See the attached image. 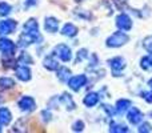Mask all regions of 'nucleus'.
Here are the masks:
<instances>
[{
    "mask_svg": "<svg viewBox=\"0 0 152 133\" xmlns=\"http://www.w3.org/2000/svg\"><path fill=\"white\" fill-rule=\"evenodd\" d=\"M11 9H12V7H11L10 4H7V3L1 1L0 3V16H7L11 13Z\"/></svg>",
    "mask_w": 152,
    "mask_h": 133,
    "instance_id": "24",
    "label": "nucleus"
},
{
    "mask_svg": "<svg viewBox=\"0 0 152 133\" xmlns=\"http://www.w3.org/2000/svg\"><path fill=\"white\" fill-rule=\"evenodd\" d=\"M110 65L112 68V73H115V76H120V72L126 68V60L123 57H113L110 60Z\"/></svg>",
    "mask_w": 152,
    "mask_h": 133,
    "instance_id": "9",
    "label": "nucleus"
},
{
    "mask_svg": "<svg viewBox=\"0 0 152 133\" xmlns=\"http://www.w3.org/2000/svg\"><path fill=\"white\" fill-rule=\"evenodd\" d=\"M143 47L145 48V51H147L148 53L152 55V35L144 39V41H143Z\"/></svg>",
    "mask_w": 152,
    "mask_h": 133,
    "instance_id": "26",
    "label": "nucleus"
},
{
    "mask_svg": "<svg viewBox=\"0 0 152 133\" xmlns=\"http://www.w3.org/2000/svg\"><path fill=\"white\" fill-rule=\"evenodd\" d=\"M44 28L47 32L55 33L59 29V21L55 17H45V23H44Z\"/></svg>",
    "mask_w": 152,
    "mask_h": 133,
    "instance_id": "13",
    "label": "nucleus"
},
{
    "mask_svg": "<svg viewBox=\"0 0 152 133\" xmlns=\"http://www.w3.org/2000/svg\"><path fill=\"white\" fill-rule=\"evenodd\" d=\"M58 77L60 81H68L71 77V70L66 67H60L58 69Z\"/></svg>",
    "mask_w": 152,
    "mask_h": 133,
    "instance_id": "20",
    "label": "nucleus"
},
{
    "mask_svg": "<svg viewBox=\"0 0 152 133\" xmlns=\"http://www.w3.org/2000/svg\"><path fill=\"white\" fill-rule=\"evenodd\" d=\"M87 84V76L86 75H77V76H71L68 80V86L72 91L77 92Z\"/></svg>",
    "mask_w": 152,
    "mask_h": 133,
    "instance_id": "3",
    "label": "nucleus"
},
{
    "mask_svg": "<svg viewBox=\"0 0 152 133\" xmlns=\"http://www.w3.org/2000/svg\"><path fill=\"white\" fill-rule=\"evenodd\" d=\"M36 41H37V40L35 39L32 35L27 33V32H23V33L19 36L18 45H19V47H21V48H24V47H28L29 44H32V43H36Z\"/></svg>",
    "mask_w": 152,
    "mask_h": 133,
    "instance_id": "11",
    "label": "nucleus"
},
{
    "mask_svg": "<svg viewBox=\"0 0 152 133\" xmlns=\"http://www.w3.org/2000/svg\"><path fill=\"white\" fill-rule=\"evenodd\" d=\"M102 107H103V109L107 110V112L110 113V115H113V108H111L110 105H102Z\"/></svg>",
    "mask_w": 152,
    "mask_h": 133,
    "instance_id": "32",
    "label": "nucleus"
},
{
    "mask_svg": "<svg viewBox=\"0 0 152 133\" xmlns=\"http://www.w3.org/2000/svg\"><path fill=\"white\" fill-rule=\"evenodd\" d=\"M143 113L140 112L137 108H132L131 110L128 112V115H127V118H128V121L132 124V125H137V124L142 123L143 120Z\"/></svg>",
    "mask_w": 152,
    "mask_h": 133,
    "instance_id": "10",
    "label": "nucleus"
},
{
    "mask_svg": "<svg viewBox=\"0 0 152 133\" xmlns=\"http://www.w3.org/2000/svg\"><path fill=\"white\" fill-rule=\"evenodd\" d=\"M143 99L147 102H152V92H144L143 93Z\"/></svg>",
    "mask_w": 152,
    "mask_h": 133,
    "instance_id": "30",
    "label": "nucleus"
},
{
    "mask_svg": "<svg viewBox=\"0 0 152 133\" xmlns=\"http://www.w3.org/2000/svg\"><path fill=\"white\" fill-rule=\"evenodd\" d=\"M150 116H151V117H152V112H151V113H150Z\"/></svg>",
    "mask_w": 152,
    "mask_h": 133,
    "instance_id": "35",
    "label": "nucleus"
},
{
    "mask_svg": "<svg viewBox=\"0 0 152 133\" xmlns=\"http://www.w3.org/2000/svg\"><path fill=\"white\" fill-rule=\"evenodd\" d=\"M16 76L21 81H28L31 80V69L26 65H19L16 68Z\"/></svg>",
    "mask_w": 152,
    "mask_h": 133,
    "instance_id": "12",
    "label": "nucleus"
},
{
    "mask_svg": "<svg viewBox=\"0 0 152 133\" xmlns=\"http://www.w3.org/2000/svg\"><path fill=\"white\" fill-rule=\"evenodd\" d=\"M15 86V81L11 77H0V88L1 89H10Z\"/></svg>",
    "mask_w": 152,
    "mask_h": 133,
    "instance_id": "21",
    "label": "nucleus"
},
{
    "mask_svg": "<svg viewBox=\"0 0 152 133\" xmlns=\"http://www.w3.org/2000/svg\"><path fill=\"white\" fill-rule=\"evenodd\" d=\"M24 32H27V33L32 35V36H34L36 40L40 39L39 24H37V21L35 20V19H29V20L26 21V24H24Z\"/></svg>",
    "mask_w": 152,
    "mask_h": 133,
    "instance_id": "5",
    "label": "nucleus"
},
{
    "mask_svg": "<svg viewBox=\"0 0 152 133\" xmlns=\"http://www.w3.org/2000/svg\"><path fill=\"white\" fill-rule=\"evenodd\" d=\"M129 107H131V101L127 99H120L116 101V112L119 113V115H123L124 112H127V110L129 109Z\"/></svg>",
    "mask_w": 152,
    "mask_h": 133,
    "instance_id": "15",
    "label": "nucleus"
},
{
    "mask_svg": "<svg viewBox=\"0 0 152 133\" xmlns=\"http://www.w3.org/2000/svg\"><path fill=\"white\" fill-rule=\"evenodd\" d=\"M53 53H55L61 61H69L72 59L71 48L66 44H58L55 47V49H53Z\"/></svg>",
    "mask_w": 152,
    "mask_h": 133,
    "instance_id": "2",
    "label": "nucleus"
},
{
    "mask_svg": "<svg viewBox=\"0 0 152 133\" xmlns=\"http://www.w3.org/2000/svg\"><path fill=\"white\" fill-rule=\"evenodd\" d=\"M140 67L147 72H152V56H144L140 61Z\"/></svg>",
    "mask_w": 152,
    "mask_h": 133,
    "instance_id": "22",
    "label": "nucleus"
},
{
    "mask_svg": "<svg viewBox=\"0 0 152 133\" xmlns=\"http://www.w3.org/2000/svg\"><path fill=\"white\" fill-rule=\"evenodd\" d=\"M43 65H44V68L48 69V70L59 69V63L52 57V56H47V57L44 59V61H43Z\"/></svg>",
    "mask_w": 152,
    "mask_h": 133,
    "instance_id": "19",
    "label": "nucleus"
},
{
    "mask_svg": "<svg viewBox=\"0 0 152 133\" xmlns=\"http://www.w3.org/2000/svg\"><path fill=\"white\" fill-rule=\"evenodd\" d=\"M129 129L127 128L126 125L123 124H119V123H112L111 124V128H110V132H113V133H124V132H128Z\"/></svg>",
    "mask_w": 152,
    "mask_h": 133,
    "instance_id": "23",
    "label": "nucleus"
},
{
    "mask_svg": "<svg viewBox=\"0 0 152 133\" xmlns=\"http://www.w3.org/2000/svg\"><path fill=\"white\" fill-rule=\"evenodd\" d=\"M86 57H87V49L83 48V49H80L77 52V60H76V63H79L80 60H84Z\"/></svg>",
    "mask_w": 152,
    "mask_h": 133,
    "instance_id": "29",
    "label": "nucleus"
},
{
    "mask_svg": "<svg viewBox=\"0 0 152 133\" xmlns=\"http://www.w3.org/2000/svg\"><path fill=\"white\" fill-rule=\"evenodd\" d=\"M18 63L19 64H21V65H24V64H31L32 63V57L28 55V53H26V52H23L20 55V57H19V60H18Z\"/></svg>",
    "mask_w": 152,
    "mask_h": 133,
    "instance_id": "25",
    "label": "nucleus"
},
{
    "mask_svg": "<svg viewBox=\"0 0 152 133\" xmlns=\"http://www.w3.org/2000/svg\"><path fill=\"white\" fill-rule=\"evenodd\" d=\"M76 1H80V0H76Z\"/></svg>",
    "mask_w": 152,
    "mask_h": 133,
    "instance_id": "36",
    "label": "nucleus"
},
{
    "mask_svg": "<svg viewBox=\"0 0 152 133\" xmlns=\"http://www.w3.org/2000/svg\"><path fill=\"white\" fill-rule=\"evenodd\" d=\"M72 129H74L75 132H81L84 129V123L81 120H77L74 123V125H72Z\"/></svg>",
    "mask_w": 152,
    "mask_h": 133,
    "instance_id": "28",
    "label": "nucleus"
},
{
    "mask_svg": "<svg viewBox=\"0 0 152 133\" xmlns=\"http://www.w3.org/2000/svg\"><path fill=\"white\" fill-rule=\"evenodd\" d=\"M34 4H36V0H27L26 1V7H31Z\"/></svg>",
    "mask_w": 152,
    "mask_h": 133,
    "instance_id": "33",
    "label": "nucleus"
},
{
    "mask_svg": "<svg viewBox=\"0 0 152 133\" xmlns=\"http://www.w3.org/2000/svg\"><path fill=\"white\" fill-rule=\"evenodd\" d=\"M42 115L44 116V117H43V120H44V121H48V120H51V113H48L47 110H44V112H42Z\"/></svg>",
    "mask_w": 152,
    "mask_h": 133,
    "instance_id": "31",
    "label": "nucleus"
},
{
    "mask_svg": "<svg viewBox=\"0 0 152 133\" xmlns=\"http://www.w3.org/2000/svg\"><path fill=\"white\" fill-rule=\"evenodd\" d=\"M12 120V115H11L8 108H0V125H8Z\"/></svg>",
    "mask_w": 152,
    "mask_h": 133,
    "instance_id": "16",
    "label": "nucleus"
},
{
    "mask_svg": "<svg viewBox=\"0 0 152 133\" xmlns=\"http://www.w3.org/2000/svg\"><path fill=\"white\" fill-rule=\"evenodd\" d=\"M15 49H16V45L13 41H11L7 37H1L0 39V51L3 52L4 56H12L15 53Z\"/></svg>",
    "mask_w": 152,
    "mask_h": 133,
    "instance_id": "4",
    "label": "nucleus"
},
{
    "mask_svg": "<svg viewBox=\"0 0 152 133\" xmlns=\"http://www.w3.org/2000/svg\"><path fill=\"white\" fill-rule=\"evenodd\" d=\"M18 105L21 110H24V112H32V110H35V108H36V102H35V100L29 96L21 97V99L19 100Z\"/></svg>",
    "mask_w": 152,
    "mask_h": 133,
    "instance_id": "8",
    "label": "nucleus"
},
{
    "mask_svg": "<svg viewBox=\"0 0 152 133\" xmlns=\"http://www.w3.org/2000/svg\"><path fill=\"white\" fill-rule=\"evenodd\" d=\"M148 85H150V86H151V88H152V78H151V80H150V81H148Z\"/></svg>",
    "mask_w": 152,
    "mask_h": 133,
    "instance_id": "34",
    "label": "nucleus"
},
{
    "mask_svg": "<svg viewBox=\"0 0 152 133\" xmlns=\"http://www.w3.org/2000/svg\"><path fill=\"white\" fill-rule=\"evenodd\" d=\"M116 27L121 31H129L132 28V20L127 13H120L116 17Z\"/></svg>",
    "mask_w": 152,
    "mask_h": 133,
    "instance_id": "6",
    "label": "nucleus"
},
{
    "mask_svg": "<svg viewBox=\"0 0 152 133\" xmlns=\"http://www.w3.org/2000/svg\"><path fill=\"white\" fill-rule=\"evenodd\" d=\"M61 35H64V36L67 37H75L76 35H77V28H76V25L71 23H67L66 25L61 28Z\"/></svg>",
    "mask_w": 152,
    "mask_h": 133,
    "instance_id": "17",
    "label": "nucleus"
},
{
    "mask_svg": "<svg viewBox=\"0 0 152 133\" xmlns=\"http://www.w3.org/2000/svg\"><path fill=\"white\" fill-rule=\"evenodd\" d=\"M83 102H84V105L88 108L95 107V105L99 102V94L95 93V92H89V93L83 99Z\"/></svg>",
    "mask_w": 152,
    "mask_h": 133,
    "instance_id": "14",
    "label": "nucleus"
},
{
    "mask_svg": "<svg viewBox=\"0 0 152 133\" xmlns=\"http://www.w3.org/2000/svg\"><path fill=\"white\" fill-rule=\"evenodd\" d=\"M0 102H1V99H0Z\"/></svg>",
    "mask_w": 152,
    "mask_h": 133,
    "instance_id": "38",
    "label": "nucleus"
},
{
    "mask_svg": "<svg viewBox=\"0 0 152 133\" xmlns=\"http://www.w3.org/2000/svg\"><path fill=\"white\" fill-rule=\"evenodd\" d=\"M128 40H129V37L127 33H124V32H115V33L111 35L107 39L105 44L110 48H119V47H121V45L127 44Z\"/></svg>",
    "mask_w": 152,
    "mask_h": 133,
    "instance_id": "1",
    "label": "nucleus"
},
{
    "mask_svg": "<svg viewBox=\"0 0 152 133\" xmlns=\"http://www.w3.org/2000/svg\"><path fill=\"white\" fill-rule=\"evenodd\" d=\"M0 132H1V128H0Z\"/></svg>",
    "mask_w": 152,
    "mask_h": 133,
    "instance_id": "37",
    "label": "nucleus"
},
{
    "mask_svg": "<svg viewBox=\"0 0 152 133\" xmlns=\"http://www.w3.org/2000/svg\"><path fill=\"white\" fill-rule=\"evenodd\" d=\"M139 132L140 133H150V132H152V125L148 123H143L142 125L139 126Z\"/></svg>",
    "mask_w": 152,
    "mask_h": 133,
    "instance_id": "27",
    "label": "nucleus"
},
{
    "mask_svg": "<svg viewBox=\"0 0 152 133\" xmlns=\"http://www.w3.org/2000/svg\"><path fill=\"white\" fill-rule=\"evenodd\" d=\"M16 23L12 19H7V20H0V35H10L13 33L16 29Z\"/></svg>",
    "mask_w": 152,
    "mask_h": 133,
    "instance_id": "7",
    "label": "nucleus"
},
{
    "mask_svg": "<svg viewBox=\"0 0 152 133\" xmlns=\"http://www.w3.org/2000/svg\"><path fill=\"white\" fill-rule=\"evenodd\" d=\"M58 100H59L60 104L66 105L67 109H75V102H74V100L71 99V96H69L68 93H63Z\"/></svg>",
    "mask_w": 152,
    "mask_h": 133,
    "instance_id": "18",
    "label": "nucleus"
}]
</instances>
